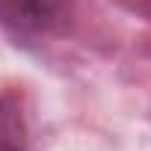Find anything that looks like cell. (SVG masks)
Returning a JSON list of instances; mask_svg holds the SVG:
<instances>
[{
  "label": "cell",
  "instance_id": "obj_1",
  "mask_svg": "<svg viewBox=\"0 0 151 151\" xmlns=\"http://www.w3.org/2000/svg\"><path fill=\"white\" fill-rule=\"evenodd\" d=\"M71 12V0H0V27L15 36H42Z\"/></svg>",
  "mask_w": 151,
  "mask_h": 151
},
{
  "label": "cell",
  "instance_id": "obj_2",
  "mask_svg": "<svg viewBox=\"0 0 151 151\" xmlns=\"http://www.w3.org/2000/svg\"><path fill=\"white\" fill-rule=\"evenodd\" d=\"M0 151H27V122L12 95H0Z\"/></svg>",
  "mask_w": 151,
  "mask_h": 151
}]
</instances>
